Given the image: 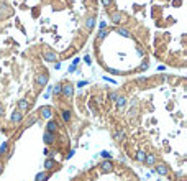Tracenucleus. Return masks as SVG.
<instances>
[{"label":"nucleus","instance_id":"obj_5","mask_svg":"<svg viewBox=\"0 0 187 181\" xmlns=\"http://www.w3.org/2000/svg\"><path fill=\"white\" fill-rule=\"evenodd\" d=\"M154 171H156L158 175H161V176H168L169 175V168L166 166L164 163H156L154 165Z\"/></svg>","mask_w":187,"mask_h":181},{"label":"nucleus","instance_id":"obj_11","mask_svg":"<svg viewBox=\"0 0 187 181\" xmlns=\"http://www.w3.org/2000/svg\"><path fill=\"white\" fill-rule=\"evenodd\" d=\"M93 26H95V15H90V17L85 18V30H87V31H92Z\"/></svg>","mask_w":187,"mask_h":181},{"label":"nucleus","instance_id":"obj_19","mask_svg":"<svg viewBox=\"0 0 187 181\" xmlns=\"http://www.w3.org/2000/svg\"><path fill=\"white\" fill-rule=\"evenodd\" d=\"M107 35H110V30H100L99 35H97V43L104 41V40L107 38Z\"/></svg>","mask_w":187,"mask_h":181},{"label":"nucleus","instance_id":"obj_17","mask_svg":"<svg viewBox=\"0 0 187 181\" xmlns=\"http://www.w3.org/2000/svg\"><path fill=\"white\" fill-rule=\"evenodd\" d=\"M117 33L118 35H121V36H125V38H130L131 36V31L128 30V28H125V26H117Z\"/></svg>","mask_w":187,"mask_h":181},{"label":"nucleus","instance_id":"obj_1","mask_svg":"<svg viewBox=\"0 0 187 181\" xmlns=\"http://www.w3.org/2000/svg\"><path fill=\"white\" fill-rule=\"evenodd\" d=\"M61 96H63L64 99H71L72 96H74V86H72L71 82L63 84V87H61Z\"/></svg>","mask_w":187,"mask_h":181},{"label":"nucleus","instance_id":"obj_10","mask_svg":"<svg viewBox=\"0 0 187 181\" xmlns=\"http://www.w3.org/2000/svg\"><path fill=\"white\" fill-rule=\"evenodd\" d=\"M43 140H44V143H46V145H53V143L56 142V134H51V132H44Z\"/></svg>","mask_w":187,"mask_h":181},{"label":"nucleus","instance_id":"obj_27","mask_svg":"<svg viewBox=\"0 0 187 181\" xmlns=\"http://www.w3.org/2000/svg\"><path fill=\"white\" fill-rule=\"evenodd\" d=\"M102 156H104L105 160H110V158H112V153H110V151H107V150H105V151H102Z\"/></svg>","mask_w":187,"mask_h":181},{"label":"nucleus","instance_id":"obj_28","mask_svg":"<svg viewBox=\"0 0 187 181\" xmlns=\"http://www.w3.org/2000/svg\"><path fill=\"white\" fill-rule=\"evenodd\" d=\"M3 114H5V107H3V104H0V117H3Z\"/></svg>","mask_w":187,"mask_h":181},{"label":"nucleus","instance_id":"obj_22","mask_svg":"<svg viewBox=\"0 0 187 181\" xmlns=\"http://www.w3.org/2000/svg\"><path fill=\"white\" fill-rule=\"evenodd\" d=\"M61 87H63V84H54V86L51 87L53 94H54V96H61Z\"/></svg>","mask_w":187,"mask_h":181},{"label":"nucleus","instance_id":"obj_33","mask_svg":"<svg viewBox=\"0 0 187 181\" xmlns=\"http://www.w3.org/2000/svg\"><path fill=\"white\" fill-rule=\"evenodd\" d=\"M138 53H140V54H144V50H143L141 46H138Z\"/></svg>","mask_w":187,"mask_h":181},{"label":"nucleus","instance_id":"obj_31","mask_svg":"<svg viewBox=\"0 0 187 181\" xmlns=\"http://www.w3.org/2000/svg\"><path fill=\"white\" fill-rule=\"evenodd\" d=\"M79 61H80V59H79V58H76L74 61H72V66H77V64H79Z\"/></svg>","mask_w":187,"mask_h":181},{"label":"nucleus","instance_id":"obj_35","mask_svg":"<svg viewBox=\"0 0 187 181\" xmlns=\"http://www.w3.org/2000/svg\"><path fill=\"white\" fill-rule=\"evenodd\" d=\"M2 173H3V163L0 162V175H2Z\"/></svg>","mask_w":187,"mask_h":181},{"label":"nucleus","instance_id":"obj_20","mask_svg":"<svg viewBox=\"0 0 187 181\" xmlns=\"http://www.w3.org/2000/svg\"><path fill=\"white\" fill-rule=\"evenodd\" d=\"M54 165H56V162H54V158H48L46 162H44V170L46 171H49V170H53L54 168Z\"/></svg>","mask_w":187,"mask_h":181},{"label":"nucleus","instance_id":"obj_6","mask_svg":"<svg viewBox=\"0 0 187 181\" xmlns=\"http://www.w3.org/2000/svg\"><path fill=\"white\" fill-rule=\"evenodd\" d=\"M39 115H41L43 119L51 120V119H53V109H51L49 106H43L41 109H39Z\"/></svg>","mask_w":187,"mask_h":181},{"label":"nucleus","instance_id":"obj_32","mask_svg":"<svg viewBox=\"0 0 187 181\" xmlns=\"http://www.w3.org/2000/svg\"><path fill=\"white\" fill-rule=\"evenodd\" d=\"M85 84H87V82H85V81H80L79 84H77V87H84V86H85Z\"/></svg>","mask_w":187,"mask_h":181},{"label":"nucleus","instance_id":"obj_23","mask_svg":"<svg viewBox=\"0 0 187 181\" xmlns=\"http://www.w3.org/2000/svg\"><path fill=\"white\" fill-rule=\"evenodd\" d=\"M7 151H8V142H3L0 147V155H7Z\"/></svg>","mask_w":187,"mask_h":181},{"label":"nucleus","instance_id":"obj_25","mask_svg":"<svg viewBox=\"0 0 187 181\" xmlns=\"http://www.w3.org/2000/svg\"><path fill=\"white\" fill-rule=\"evenodd\" d=\"M102 5L105 7V9H110V7L113 5V0H102Z\"/></svg>","mask_w":187,"mask_h":181},{"label":"nucleus","instance_id":"obj_24","mask_svg":"<svg viewBox=\"0 0 187 181\" xmlns=\"http://www.w3.org/2000/svg\"><path fill=\"white\" fill-rule=\"evenodd\" d=\"M118 96H120V94H118V92H117V91H112L110 94H108V100H110V102H115Z\"/></svg>","mask_w":187,"mask_h":181},{"label":"nucleus","instance_id":"obj_16","mask_svg":"<svg viewBox=\"0 0 187 181\" xmlns=\"http://www.w3.org/2000/svg\"><path fill=\"white\" fill-rule=\"evenodd\" d=\"M61 117H63V120H64L66 124H69V122L72 120V112L69 110V109H64V110L61 112Z\"/></svg>","mask_w":187,"mask_h":181},{"label":"nucleus","instance_id":"obj_18","mask_svg":"<svg viewBox=\"0 0 187 181\" xmlns=\"http://www.w3.org/2000/svg\"><path fill=\"white\" fill-rule=\"evenodd\" d=\"M48 179H49V173H48V171L38 173V175H36V178H35V181H48Z\"/></svg>","mask_w":187,"mask_h":181},{"label":"nucleus","instance_id":"obj_13","mask_svg":"<svg viewBox=\"0 0 187 181\" xmlns=\"http://www.w3.org/2000/svg\"><path fill=\"white\" fill-rule=\"evenodd\" d=\"M144 165H148V166H154L156 165V155L154 153H146V158H144Z\"/></svg>","mask_w":187,"mask_h":181},{"label":"nucleus","instance_id":"obj_9","mask_svg":"<svg viewBox=\"0 0 187 181\" xmlns=\"http://www.w3.org/2000/svg\"><path fill=\"white\" fill-rule=\"evenodd\" d=\"M58 130H59V124L56 122V120H49L48 122V125H46V132H51V134H58Z\"/></svg>","mask_w":187,"mask_h":181},{"label":"nucleus","instance_id":"obj_30","mask_svg":"<svg viewBox=\"0 0 187 181\" xmlns=\"http://www.w3.org/2000/svg\"><path fill=\"white\" fill-rule=\"evenodd\" d=\"M105 26H107V22H100V30H105Z\"/></svg>","mask_w":187,"mask_h":181},{"label":"nucleus","instance_id":"obj_4","mask_svg":"<svg viewBox=\"0 0 187 181\" xmlns=\"http://www.w3.org/2000/svg\"><path fill=\"white\" fill-rule=\"evenodd\" d=\"M43 59H44V61H48V63H56V61H58V54H56L54 51H51V50H46L43 53Z\"/></svg>","mask_w":187,"mask_h":181},{"label":"nucleus","instance_id":"obj_12","mask_svg":"<svg viewBox=\"0 0 187 181\" xmlns=\"http://www.w3.org/2000/svg\"><path fill=\"white\" fill-rule=\"evenodd\" d=\"M115 104H117V109H118V110H121L123 107H127L128 99L125 97V96H118V97H117V100H115Z\"/></svg>","mask_w":187,"mask_h":181},{"label":"nucleus","instance_id":"obj_29","mask_svg":"<svg viewBox=\"0 0 187 181\" xmlns=\"http://www.w3.org/2000/svg\"><path fill=\"white\" fill-rule=\"evenodd\" d=\"M43 153H44V156H48V158H49V156H51V151L48 150V148H44V151H43Z\"/></svg>","mask_w":187,"mask_h":181},{"label":"nucleus","instance_id":"obj_26","mask_svg":"<svg viewBox=\"0 0 187 181\" xmlns=\"http://www.w3.org/2000/svg\"><path fill=\"white\" fill-rule=\"evenodd\" d=\"M148 66H149V61H148V59H143V63H141L140 69H141V71H144V69H146V68H148Z\"/></svg>","mask_w":187,"mask_h":181},{"label":"nucleus","instance_id":"obj_21","mask_svg":"<svg viewBox=\"0 0 187 181\" xmlns=\"http://www.w3.org/2000/svg\"><path fill=\"white\" fill-rule=\"evenodd\" d=\"M144 158H146V151H143V150H138V151H136V162L143 163V162H144Z\"/></svg>","mask_w":187,"mask_h":181},{"label":"nucleus","instance_id":"obj_15","mask_svg":"<svg viewBox=\"0 0 187 181\" xmlns=\"http://www.w3.org/2000/svg\"><path fill=\"white\" fill-rule=\"evenodd\" d=\"M28 109H30V102H28L26 99H20V100H18V109H17V110H20V112H26Z\"/></svg>","mask_w":187,"mask_h":181},{"label":"nucleus","instance_id":"obj_34","mask_svg":"<svg viewBox=\"0 0 187 181\" xmlns=\"http://www.w3.org/2000/svg\"><path fill=\"white\" fill-rule=\"evenodd\" d=\"M84 59H85V63H87V64H90V63H92V61H90V58H89V56H85Z\"/></svg>","mask_w":187,"mask_h":181},{"label":"nucleus","instance_id":"obj_14","mask_svg":"<svg viewBox=\"0 0 187 181\" xmlns=\"http://www.w3.org/2000/svg\"><path fill=\"white\" fill-rule=\"evenodd\" d=\"M127 138V134H125V130H115L113 132V140H117V142H123V140Z\"/></svg>","mask_w":187,"mask_h":181},{"label":"nucleus","instance_id":"obj_3","mask_svg":"<svg viewBox=\"0 0 187 181\" xmlns=\"http://www.w3.org/2000/svg\"><path fill=\"white\" fill-rule=\"evenodd\" d=\"M110 20L115 23L117 26H121V25L125 23V15L121 13V12H118V10H117V12H112V13H110Z\"/></svg>","mask_w":187,"mask_h":181},{"label":"nucleus","instance_id":"obj_2","mask_svg":"<svg viewBox=\"0 0 187 181\" xmlns=\"http://www.w3.org/2000/svg\"><path fill=\"white\" fill-rule=\"evenodd\" d=\"M49 81V78H48L46 72H38V74L35 76V86L36 87H44Z\"/></svg>","mask_w":187,"mask_h":181},{"label":"nucleus","instance_id":"obj_7","mask_svg":"<svg viewBox=\"0 0 187 181\" xmlns=\"http://www.w3.org/2000/svg\"><path fill=\"white\" fill-rule=\"evenodd\" d=\"M23 117H25V114H23V112L15 110L13 114H12L10 120H12V124H22V122H23Z\"/></svg>","mask_w":187,"mask_h":181},{"label":"nucleus","instance_id":"obj_8","mask_svg":"<svg viewBox=\"0 0 187 181\" xmlns=\"http://www.w3.org/2000/svg\"><path fill=\"white\" fill-rule=\"evenodd\" d=\"M100 171H102V173H110V171H113V165H112L110 160H104V162L100 163Z\"/></svg>","mask_w":187,"mask_h":181}]
</instances>
